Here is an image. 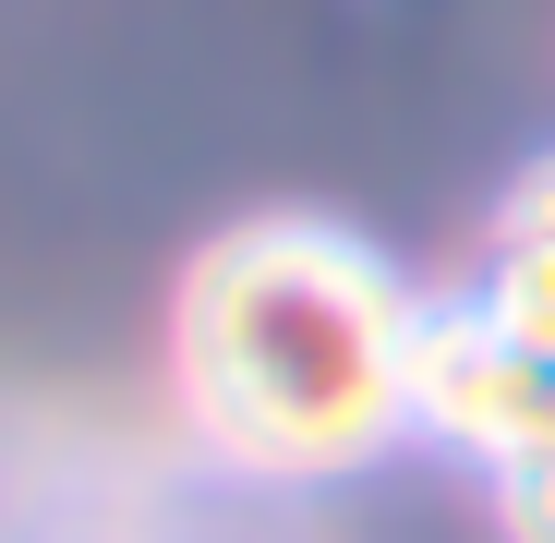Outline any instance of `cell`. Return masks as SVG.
<instances>
[{
    "label": "cell",
    "instance_id": "cell-2",
    "mask_svg": "<svg viewBox=\"0 0 555 543\" xmlns=\"http://www.w3.org/2000/svg\"><path fill=\"white\" fill-rule=\"evenodd\" d=\"M411 435H435L472 471H519L555 447V362H531L472 290L411 314Z\"/></svg>",
    "mask_w": 555,
    "mask_h": 543
},
{
    "label": "cell",
    "instance_id": "cell-4",
    "mask_svg": "<svg viewBox=\"0 0 555 543\" xmlns=\"http://www.w3.org/2000/svg\"><path fill=\"white\" fill-rule=\"evenodd\" d=\"M495 531L507 543H555V447L519 460V471H495Z\"/></svg>",
    "mask_w": 555,
    "mask_h": 543
},
{
    "label": "cell",
    "instance_id": "cell-5",
    "mask_svg": "<svg viewBox=\"0 0 555 543\" xmlns=\"http://www.w3.org/2000/svg\"><path fill=\"white\" fill-rule=\"evenodd\" d=\"M495 230H555V157H531V169L507 181V206H495Z\"/></svg>",
    "mask_w": 555,
    "mask_h": 543
},
{
    "label": "cell",
    "instance_id": "cell-3",
    "mask_svg": "<svg viewBox=\"0 0 555 543\" xmlns=\"http://www.w3.org/2000/svg\"><path fill=\"white\" fill-rule=\"evenodd\" d=\"M472 302L531 350V362H555V230H495V254H483V279H472Z\"/></svg>",
    "mask_w": 555,
    "mask_h": 543
},
{
    "label": "cell",
    "instance_id": "cell-1",
    "mask_svg": "<svg viewBox=\"0 0 555 543\" xmlns=\"http://www.w3.org/2000/svg\"><path fill=\"white\" fill-rule=\"evenodd\" d=\"M411 279L326 218H242L169 290V387L230 471L338 483L411 435Z\"/></svg>",
    "mask_w": 555,
    "mask_h": 543
}]
</instances>
